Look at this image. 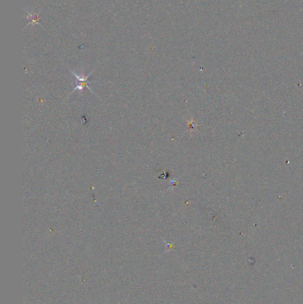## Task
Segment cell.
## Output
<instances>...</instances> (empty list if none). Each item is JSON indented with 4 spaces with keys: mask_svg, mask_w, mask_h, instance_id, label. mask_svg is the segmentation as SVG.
<instances>
[{
    "mask_svg": "<svg viewBox=\"0 0 303 304\" xmlns=\"http://www.w3.org/2000/svg\"><path fill=\"white\" fill-rule=\"evenodd\" d=\"M71 72H72V74H73L74 76H76V87L74 88V90L72 91V93L75 92V91H76V90H78V91H82V90H84V88H88L91 92H93V89L90 88V85H89L90 82H89L88 80L89 76H91V74L93 73V72H91L90 74H88L87 76H79V75H77L76 73H75L74 72H72V71H71Z\"/></svg>",
    "mask_w": 303,
    "mask_h": 304,
    "instance_id": "1",
    "label": "cell"
},
{
    "mask_svg": "<svg viewBox=\"0 0 303 304\" xmlns=\"http://www.w3.org/2000/svg\"><path fill=\"white\" fill-rule=\"evenodd\" d=\"M29 16H30V22H34V23H38V14H36V13H35V14H33V15H30V13H29Z\"/></svg>",
    "mask_w": 303,
    "mask_h": 304,
    "instance_id": "2",
    "label": "cell"
}]
</instances>
